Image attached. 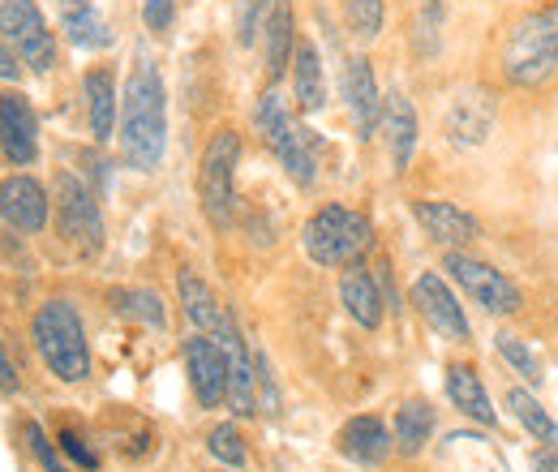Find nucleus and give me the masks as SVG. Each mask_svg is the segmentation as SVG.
<instances>
[{
	"label": "nucleus",
	"instance_id": "obj_1",
	"mask_svg": "<svg viewBox=\"0 0 558 472\" xmlns=\"http://www.w3.org/2000/svg\"><path fill=\"white\" fill-rule=\"evenodd\" d=\"M121 155L134 172H155L168 150V95L163 77L146 57H138L121 95Z\"/></svg>",
	"mask_w": 558,
	"mask_h": 472
},
{
	"label": "nucleus",
	"instance_id": "obj_2",
	"mask_svg": "<svg viewBox=\"0 0 558 472\" xmlns=\"http://www.w3.org/2000/svg\"><path fill=\"white\" fill-rule=\"evenodd\" d=\"M31 339H35V352L48 365L52 378H61V383H86L90 378L86 323H82L73 301H65V296L44 301L31 318Z\"/></svg>",
	"mask_w": 558,
	"mask_h": 472
},
{
	"label": "nucleus",
	"instance_id": "obj_3",
	"mask_svg": "<svg viewBox=\"0 0 558 472\" xmlns=\"http://www.w3.org/2000/svg\"><path fill=\"white\" fill-rule=\"evenodd\" d=\"M301 245H305L314 267H352L374 245V228H369V219L361 210L327 203L305 219Z\"/></svg>",
	"mask_w": 558,
	"mask_h": 472
},
{
	"label": "nucleus",
	"instance_id": "obj_4",
	"mask_svg": "<svg viewBox=\"0 0 558 472\" xmlns=\"http://www.w3.org/2000/svg\"><path fill=\"white\" fill-rule=\"evenodd\" d=\"M558 69V4L524 13L502 39V73L515 86H542Z\"/></svg>",
	"mask_w": 558,
	"mask_h": 472
},
{
	"label": "nucleus",
	"instance_id": "obj_5",
	"mask_svg": "<svg viewBox=\"0 0 558 472\" xmlns=\"http://www.w3.org/2000/svg\"><path fill=\"white\" fill-rule=\"evenodd\" d=\"M254 125L263 142L276 150V159L283 164V172L296 181V185H314L318 177V137L310 134L292 112H288V99L279 90H267L254 108Z\"/></svg>",
	"mask_w": 558,
	"mask_h": 472
},
{
	"label": "nucleus",
	"instance_id": "obj_6",
	"mask_svg": "<svg viewBox=\"0 0 558 472\" xmlns=\"http://www.w3.org/2000/svg\"><path fill=\"white\" fill-rule=\"evenodd\" d=\"M236 159H241V134L236 130L210 134L207 150H203V168H198V198H203L210 228H228L232 223V210H236Z\"/></svg>",
	"mask_w": 558,
	"mask_h": 472
},
{
	"label": "nucleus",
	"instance_id": "obj_7",
	"mask_svg": "<svg viewBox=\"0 0 558 472\" xmlns=\"http://www.w3.org/2000/svg\"><path fill=\"white\" fill-rule=\"evenodd\" d=\"M0 39L13 44L31 73H48L57 65V39L35 0H0Z\"/></svg>",
	"mask_w": 558,
	"mask_h": 472
},
{
	"label": "nucleus",
	"instance_id": "obj_8",
	"mask_svg": "<svg viewBox=\"0 0 558 472\" xmlns=\"http://www.w3.org/2000/svg\"><path fill=\"white\" fill-rule=\"evenodd\" d=\"M57 232L70 241L77 254H99L104 250L99 203L73 172H57Z\"/></svg>",
	"mask_w": 558,
	"mask_h": 472
},
{
	"label": "nucleus",
	"instance_id": "obj_9",
	"mask_svg": "<svg viewBox=\"0 0 558 472\" xmlns=\"http://www.w3.org/2000/svg\"><path fill=\"white\" fill-rule=\"evenodd\" d=\"M447 275L469 292L473 305H482L486 314H520L524 310V296L515 288L511 275H502L498 267H489L482 258H469V254H447Z\"/></svg>",
	"mask_w": 558,
	"mask_h": 472
},
{
	"label": "nucleus",
	"instance_id": "obj_10",
	"mask_svg": "<svg viewBox=\"0 0 558 472\" xmlns=\"http://www.w3.org/2000/svg\"><path fill=\"white\" fill-rule=\"evenodd\" d=\"M413 305H417V314L425 318V327L434 336L451 339V343H469L473 339L469 318H464V310H460V301H456V292L447 288L442 275L421 270L417 279H413Z\"/></svg>",
	"mask_w": 558,
	"mask_h": 472
},
{
	"label": "nucleus",
	"instance_id": "obj_11",
	"mask_svg": "<svg viewBox=\"0 0 558 472\" xmlns=\"http://www.w3.org/2000/svg\"><path fill=\"white\" fill-rule=\"evenodd\" d=\"M0 155L13 168H31L39 159V117L31 95L4 90L0 95Z\"/></svg>",
	"mask_w": 558,
	"mask_h": 472
},
{
	"label": "nucleus",
	"instance_id": "obj_12",
	"mask_svg": "<svg viewBox=\"0 0 558 472\" xmlns=\"http://www.w3.org/2000/svg\"><path fill=\"white\" fill-rule=\"evenodd\" d=\"M177 292H181V310H185V318L194 323L198 336H210L219 348H228L232 339H241L232 314H228V305H223L190 267L177 270Z\"/></svg>",
	"mask_w": 558,
	"mask_h": 472
},
{
	"label": "nucleus",
	"instance_id": "obj_13",
	"mask_svg": "<svg viewBox=\"0 0 558 472\" xmlns=\"http://www.w3.org/2000/svg\"><path fill=\"white\" fill-rule=\"evenodd\" d=\"M48 215H52V198L31 172H13V177L0 181V219L9 228L35 237V232L48 228Z\"/></svg>",
	"mask_w": 558,
	"mask_h": 472
},
{
	"label": "nucleus",
	"instance_id": "obj_14",
	"mask_svg": "<svg viewBox=\"0 0 558 472\" xmlns=\"http://www.w3.org/2000/svg\"><path fill=\"white\" fill-rule=\"evenodd\" d=\"M185 374L203 408H219L228 400V352L210 336L185 339Z\"/></svg>",
	"mask_w": 558,
	"mask_h": 472
},
{
	"label": "nucleus",
	"instance_id": "obj_15",
	"mask_svg": "<svg viewBox=\"0 0 558 472\" xmlns=\"http://www.w3.org/2000/svg\"><path fill=\"white\" fill-rule=\"evenodd\" d=\"M340 90H344V104H349L352 130L356 137H374L383 125V95H378V82H374V69L365 57H352L340 77Z\"/></svg>",
	"mask_w": 558,
	"mask_h": 472
},
{
	"label": "nucleus",
	"instance_id": "obj_16",
	"mask_svg": "<svg viewBox=\"0 0 558 472\" xmlns=\"http://www.w3.org/2000/svg\"><path fill=\"white\" fill-rule=\"evenodd\" d=\"M413 215H417V223L425 228V237H429V241H438V245H447V250L469 245V241H477V237H482V223H477L469 210H460L456 203L417 198V203H413Z\"/></svg>",
	"mask_w": 558,
	"mask_h": 472
},
{
	"label": "nucleus",
	"instance_id": "obj_17",
	"mask_svg": "<svg viewBox=\"0 0 558 472\" xmlns=\"http://www.w3.org/2000/svg\"><path fill=\"white\" fill-rule=\"evenodd\" d=\"M383 134H387V150H391V168L404 172L417 150V108L404 90L383 95Z\"/></svg>",
	"mask_w": 558,
	"mask_h": 472
},
{
	"label": "nucleus",
	"instance_id": "obj_18",
	"mask_svg": "<svg viewBox=\"0 0 558 472\" xmlns=\"http://www.w3.org/2000/svg\"><path fill=\"white\" fill-rule=\"evenodd\" d=\"M340 301L349 310V318L365 331H378L383 323V292H378V279L365 263H352L340 275Z\"/></svg>",
	"mask_w": 558,
	"mask_h": 472
},
{
	"label": "nucleus",
	"instance_id": "obj_19",
	"mask_svg": "<svg viewBox=\"0 0 558 472\" xmlns=\"http://www.w3.org/2000/svg\"><path fill=\"white\" fill-rule=\"evenodd\" d=\"M340 451L349 456L352 464H361V469H374V464H383L387 456H391V447H396V438L387 434V425L378 421V416H352L349 425L340 429Z\"/></svg>",
	"mask_w": 558,
	"mask_h": 472
},
{
	"label": "nucleus",
	"instance_id": "obj_20",
	"mask_svg": "<svg viewBox=\"0 0 558 472\" xmlns=\"http://www.w3.org/2000/svg\"><path fill=\"white\" fill-rule=\"evenodd\" d=\"M82 95H86V117H90V137L108 142L117 121H121V104H117V73L112 69H90L82 77Z\"/></svg>",
	"mask_w": 558,
	"mask_h": 472
},
{
	"label": "nucleus",
	"instance_id": "obj_21",
	"mask_svg": "<svg viewBox=\"0 0 558 472\" xmlns=\"http://www.w3.org/2000/svg\"><path fill=\"white\" fill-rule=\"evenodd\" d=\"M61 13V31L73 48H108L112 44V26L104 22V13L90 0H57Z\"/></svg>",
	"mask_w": 558,
	"mask_h": 472
},
{
	"label": "nucleus",
	"instance_id": "obj_22",
	"mask_svg": "<svg viewBox=\"0 0 558 472\" xmlns=\"http://www.w3.org/2000/svg\"><path fill=\"white\" fill-rule=\"evenodd\" d=\"M292 99L301 112H323L327 108V77H323V61L314 44H296L292 52Z\"/></svg>",
	"mask_w": 558,
	"mask_h": 472
},
{
	"label": "nucleus",
	"instance_id": "obj_23",
	"mask_svg": "<svg viewBox=\"0 0 558 472\" xmlns=\"http://www.w3.org/2000/svg\"><path fill=\"white\" fill-rule=\"evenodd\" d=\"M447 396H451V404L460 408L464 416H473V421H482V425H494V421H498L473 365H451V370H447Z\"/></svg>",
	"mask_w": 558,
	"mask_h": 472
},
{
	"label": "nucleus",
	"instance_id": "obj_24",
	"mask_svg": "<svg viewBox=\"0 0 558 472\" xmlns=\"http://www.w3.org/2000/svg\"><path fill=\"white\" fill-rule=\"evenodd\" d=\"M263 35H267V73L283 77V69L292 65V52H296V31H292V4L288 0L271 4V17H267Z\"/></svg>",
	"mask_w": 558,
	"mask_h": 472
},
{
	"label": "nucleus",
	"instance_id": "obj_25",
	"mask_svg": "<svg viewBox=\"0 0 558 472\" xmlns=\"http://www.w3.org/2000/svg\"><path fill=\"white\" fill-rule=\"evenodd\" d=\"M429 434H434V408L425 404V400H409V404L396 408L391 438H396V451L400 456H421L425 443H429Z\"/></svg>",
	"mask_w": 558,
	"mask_h": 472
},
{
	"label": "nucleus",
	"instance_id": "obj_26",
	"mask_svg": "<svg viewBox=\"0 0 558 472\" xmlns=\"http://www.w3.org/2000/svg\"><path fill=\"white\" fill-rule=\"evenodd\" d=\"M489 125H494V108H489L486 99H460V104L451 108V121H447L451 142H460V146L486 142Z\"/></svg>",
	"mask_w": 558,
	"mask_h": 472
},
{
	"label": "nucleus",
	"instance_id": "obj_27",
	"mask_svg": "<svg viewBox=\"0 0 558 472\" xmlns=\"http://www.w3.org/2000/svg\"><path fill=\"white\" fill-rule=\"evenodd\" d=\"M507 404L515 412V421L537 438V443H546V447H558V425L550 421V412L542 408V400L533 396V391H524V387H511L507 391Z\"/></svg>",
	"mask_w": 558,
	"mask_h": 472
},
{
	"label": "nucleus",
	"instance_id": "obj_28",
	"mask_svg": "<svg viewBox=\"0 0 558 472\" xmlns=\"http://www.w3.org/2000/svg\"><path fill=\"white\" fill-rule=\"evenodd\" d=\"M112 305H117L125 318H138V323L155 327V331H163V327H168L163 301H159L155 292H146V288H121V292H112Z\"/></svg>",
	"mask_w": 558,
	"mask_h": 472
},
{
	"label": "nucleus",
	"instance_id": "obj_29",
	"mask_svg": "<svg viewBox=\"0 0 558 472\" xmlns=\"http://www.w3.org/2000/svg\"><path fill=\"white\" fill-rule=\"evenodd\" d=\"M494 348H498V356H502L520 378H529V383H542V378H546V374H542V356H537L520 336H498Z\"/></svg>",
	"mask_w": 558,
	"mask_h": 472
},
{
	"label": "nucleus",
	"instance_id": "obj_30",
	"mask_svg": "<svg viewBox=\"0 0 558 472\" xmlns=\"http://www.w3.org/2000/svg\"><path fill=\"white\" fill-rule=\"evenodd\" d=\"M22 438H26V451L35 456V464L44 472H73L65 460H61V451H57V443L48 438V429L39 425V421H22Z\"/></svg>",
	"mask_w": 558,
	"mask_h": 472
},
{
	"label": "nucleus",
	"instance_id": "obj_31",
	"mask_svg": "<svg viewBox=\"0 0 558 472\" xmlns=\"http://www.w3.org/2000/svg\"><path fill=\"white\" fill-rule=\"evenodd\" d=\"M207 451L223 464V469H241L245 464V443H241V429L236 425H215L207 434Z\"/></svg>",
	"mask_w": 558,
	"mask_h": 472
},
{
	"label": "nucleus",
	"instance_id": "obj_32",
	"mask_svg": "<svg viewBox=\"0 0 558 472\" xmlns=\"http://www.w3.org/2000/svg\"><path fill=\"white\" fill-rule=\"evenodd\" d=\"M344 22L356 39H374L383 31V0H349L344 4Z\"/></svg>",
	"mask_w": 558,
	"mask_h": 472
},
{
	"label": "nucleus",
	"instance_id": "obj_33",
	"mask_svg": "<svg viewBox=\"0 0 558 472\" xmlns=\"http://www.w3.org/2000/svg\"><path fill=\"white\" fill-rule=\"evenodd\" d=\"M172 13H177V0H142V22L155 35H163L172 26Z\"/></svg>",
	"mask_w": 558,
	"mask_h": 472
},
{
	"label": "nucleus",
	"instance_id": "obj_34",
	"mask_svg": "<svg viewBox=\"0 0 558 472\" xmlns=\"http://www.w3.org/2000/svg\"><path fill=\"white\" fill-rule=\"evenodd\" d=\"M61 451L70 456L73 464H82L86 472L99 469V456H95V451L86 447V438H82V434H73V429H61Z\"/></svg>",
	"mask_w": 558,
	"mask_h": 472
},
{
	"label": "nucleus",
	"instance_id": "obj_35",
	"mask_svg": "<svg viewBox=\"0 0 558 472\" xmlns=\"http://www.w3.org/2000/svg\"><path fill=\"white\" fill-rule=\"evenodd\" d=\"M17 387H22V378H17V370H13L9 352H4V339H0V396H13Z\"/></svg>",
	"mask_w": 558,
	"mask_h": 472
},
{
	"label": "nucleus",
	"instance_id": "obj_36",
	"mask_svg": "<svg viewBox=\"0 0 558 472\" xmlns=\"http://www.w3.org/2000/svg\"><path fill=\"white\" fill-rule=\"evenodd\" d=\"M17 73H22V57L0 39V82H13Z\"/></svg>",
	"mask_w": 558,
	"mask_h": 472
},
{
	"label": "nucleus",
	"instance_id": "obj_37",
	"mask_svg": "<svg viewBox=\"0 0 558 472\" xmlns=\"http://www.w3.org/2000/svg\"><path fill=\"white\" fill-rule=\"evenodd\" d=\"M533 472H558V451H533Z\"/></svg>",
	"mask_w": 558,
	"mask_h": 472
},
{
	"label": "nucleus",
	"instance_id": "obj_38",
	"mask_svg": "<svg viewBox=\"0 0 558 472\" xmlns=\"http://www.w3.org/2000/svg\"><path fill=\"white\" fill-rule=\"evenodd\" d=\"M555 323H558V314H555Z\"/></svg>",
	"mask_w": 558,
	"mask_h": 472
},
{
	"label": "nucleus",
	"instance_id": "obj_39",
	"mask_svg": "<svg viewBox=\"0 0 558 472\" xmlns=\"http://www.w3.org/2000/svg\"><path fill=\"white\" fill-rule=\"evenodd\" d=\"M223 472H228V469H223Z\"/></svg>",
	"mask_w": 558,
	"mask_h": 472
}]
</instances>
